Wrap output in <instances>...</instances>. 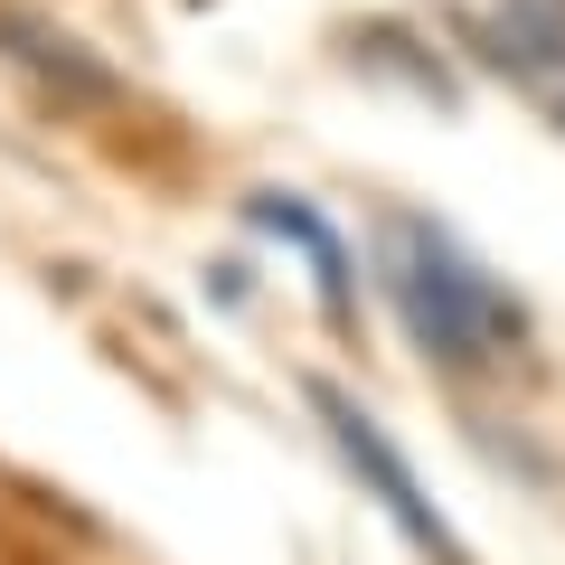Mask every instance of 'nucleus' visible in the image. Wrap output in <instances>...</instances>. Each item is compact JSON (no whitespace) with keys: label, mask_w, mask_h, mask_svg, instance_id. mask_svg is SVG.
I'll return each instance as SVG.
<instances>
[{"label":"nucleus","mask_w":565,"mask_h":565,"mask_svg":"<svg viewBox=\"0 0 565 565\" xmlns=\"http://www.w3.org/2000/svg\"><path fill=\"white\" fill-rule=\"evenodd\" d=\"M377 274H386V302H396L405 340L434 367H500L527 340V311L509 302V282L490 264H471L444 226H424V217H386Z\"/></svg>","instance_id":"nucleus-1"},{"label":"nucleus","mask_w":565,"mask_h":565,"mask_svg":"<svg viewBox=\"0 0 565 565\" xmlns=\"http://www.w3.org/2000/svg\"><path fill=\"white\" fill-rule=\"evenodd\" d=\"M311 405H321V424H330V444H340V462L359 471L367 490H377V509H386V519H396L405 537L424 546V556H444V565H471V546H462V537H452V527H444V509L424 500V481H415V462H405V452L386 444V424L367 415L359 396H340V386H330V377L311 386Z\"/></svg>","instance_id":"nucleus-2"},{"label":"nucleus","mask_w":565,"mask_h":565,"mask_svg":"<svg viewBox=\"0 0 565 565\" xmlns=\"http://www.w3.org/2000/svg\"><path fill=\"white\" fill-rule=\"evenodd\" d=\"M0 39H20V57H29V66H47L66 95H114V76H104L95 57H76V39H57V29L20 20V10H0Z\"/></svg>","instance_id":"nucleus-3"},{"label":"nucleus","mask_w":565,"mask_h":565,"mask_svg":"<svg viewBox=\"0 0 565 565\" xmlns=\"http://www.w3.org/2000/svg\"><path fill=\"white\" fill-rule=\"evenodd\" d=\"M556 122H565V104H556Z\"/></svg>","instance_id":"nucleus-4"}]
</instances>
